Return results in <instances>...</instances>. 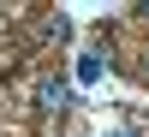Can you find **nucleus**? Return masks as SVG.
I'll list each match as a JSON object with an SVG mask.
<instances>
[{
    "label": "nucleus",
    "instance_id": "3",
    "mask_svg": "<svg viewBox=\"0 0 149 137\" xmlns=\"http://www.w3.org/2000/svg\"><path fill=\"white\" fill-rule=\"evenodd\" d=\"M137 72H143V78H149V48H143V60H137Z\"/></svg>",
    "mask_w": 149,
    "mask_h": 137
},
{
    "label": "nucleus",
    "instance_id": "2",
    "mask_svg": "<svg viewBox=\"0 0 149 137\" xmlns=\"http://www.w3.org/2000/svg\"><path fill=\"white\" fill-rule=\"evenodd\" d=\"M78 78H84V83L102 78V54H84V60H78Z\"/></svg>",
    "mask_w": 149,
    "mask_h": 137
},
{
    "label": "nucleus",
    "instance_id": "4",
    "mask_svg": "<svg viewBox=\"0 0 149 137\" xmlns=\"http://www.w3.org/2000/svg\"><path fill=\"white\" fill-rule=\"evenodd\" d=\"M137 12H143V18H149V0H143V6H137Z\"/></svg>",
    "mask_w": 149,
    "mask_h": 137
},
{
    "label": "nucleus",
    "instance_id": "1",
    "mask_svg": "<svg viewBox=\"0 0 149 137\" xmlns=\"http://www.w3.org/2000/svg\"><path fill=\"white\" fill-rule=\"evenodd\" d=\"M36 102H42V113H60V107L72 102V90H66L60 78H42V90H36Z\"/></svg>",
    "mask_w": 149,
    "mask_h": 137
}]
</instances>
